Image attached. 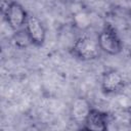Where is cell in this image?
<instances>
[{
	"instance_id": "1",
	"label": "cell",
	"mask_w": 131,
	"mask_h": 131,
	"mask_svg": "<svg viewBox=\"0 0 131 131\" xmlns=\"http://www.w3.org/2000/svg\"><path fill=\"white\" fill-rule=\"evenodd\" d=\"M2 14L5 21L12 31L25 28L29 17V13L25 9V7L17 1H3Z\"/></svg>"
},
{
	"instance_id": "2",
	"label": "cell",
	"mask_w": 131,
	"mask_h": 131,
	"mask_svg": "<svg viewBox=\"0 0 131 131\" xmlns=\"http://www.w3.org/2000/svg\"><path fill=\"white\" fill-rule=\"evenodd\" d=\"M99 45L97 40H93L88 36H80L78 37L71 47V53L74 57L88 61L98 57L99 55Z\"/></svg>"
},
{
	"instance_id": "3",
	"label": "cell",
	"mask_w": 131,
	"mask_h": 131,
	"mask_svg": "<svg viewBox=\"0 0 131 131\" xmlns=\"http://www.w3.org/2000/svg\"><path fill=\"white\" fill-rule=\"evenodd\" d=\"M97 42L101 51L105 52L108 55H118L122 52L123 43L119 37L116 29L106 24L97 36Z\"/></svg>"
},
{
	"instance_id": "4",
	"label": "cell",
	"mask_w": 131,
	"mask_h": 131,
	"mask_svg": "<svg viewBox=\"0 0 131 131\" xmlns=\"http://www.w3.org/2000/svg\"><path fill=\"white\" fill-rule=\"evenodd\" d=\"M108 119V114L106 112L91 107L83 125L81 126V129L90 131H105L107 129Z\"/></svg>"
},
{
	"instance_id": "5",
	"label": "cell",
	"mask_w": 131,
	"mask_h": 131,
	"mask_svg": "<svg viewBox=\"0 0 131 131\" xmlns=\"http://www.w3.org/2000/svg\"><path fill=\"white\" fill-rule=\"evenodd\" d=\"M25 28L29 34L32 45L36 47L43 46L46 40V29L41 19H39L36 15L29 14Z\"/></svg>"
},
{
	"instance_id": "6",
	"label": "cell",
	"mask_w": 131,
	"mask_h": 131,
	"mask_svg": "<svg viewBox=\"0 0 131 131\" xmlns=\"http://www.w3.org/2000/svg\"><path fill=\"white\" fill-rule=\"evenodd\" d=\"M100 86L103 93L114 94L123 89L125 86V80L119 71L108 70L102 75Z\"/></svg>"
},
{
	"instance_id": "7",
	"label": "cell",
	"mask_w": 131,
	"mask_h": 131,
	"mask_svg": "<svg viewBox=\"0 0 131 131\" xmlns=\"http://www.w3.org/2000/svg\"><path fill=\"white\" fill-rule=\"evenodd\" d=\"M91 108V105L89 101L85 97H78L76 98L71 107V116L72 119L80 125H83L89 111Z\"/></svg>"
},
{
	"instance_id": "8",
	"label": "cell",
	"mask_w": 131,
	"mask_h": 131,
	"mask_svg": "<svg viewBox=\"0 0 131 131\" xmlns=\"http://www.w3.org/2000/svg\"><path fill=\"white\" fill-rule=\"evenodd\" d=\"M12 41L14 43V45L20 49L27 48L30 45H32L31 39L29 37V34L26 30V28L13 31V36H12Z\"/></svg>"
}]
</instances>
